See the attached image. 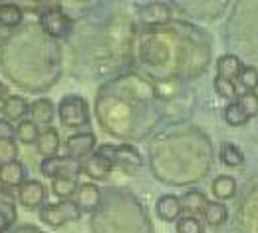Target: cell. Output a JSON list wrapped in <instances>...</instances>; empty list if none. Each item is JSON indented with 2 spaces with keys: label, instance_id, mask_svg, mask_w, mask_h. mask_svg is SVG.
Masks as SVG:
<instances>
[{
  "label": "cell",
  "instance_id": "1",
  "mask_svg": "<svg viewBox=\"0 0 258 233\" xmlns=\"http://www.w3.org/2000/svg\"><path fill=\"white\" fill-rule=\"evenodd\" d=\"M80 215H82V209L72 200L50 203V205H44L40 209V219L50 227H60L68 221H76V219H80Z\"/></svg>",
  "mask_w": 258,
  "mask_h": 233
},
{
  "label": "cell",
  "instance_id": "2",
  "mask_svg": "<svg viewBox=\"0 0 258 233\" xmlns=\"http://www.w3.org/2000/svg\"><path fill=\"white\" fill-rule=\"evenodd\" d=\"M58 116H60V122L68 128L86 126L90 122V108L86 100L80 96H66L58 106Z\"/></svg>",
  "mask_w": 258,
  "mask_h": 233
},
{
  "label": "cell",
  "instance_id": "3",
  "mask_svg": "<svg viewBox=\"0 0 258 233\" xmlns=\"http://www.w3.org/2000/svg\"><path fill=\"white\" fill-rule=\"evenodd\" d=\"M97 156L105 158L111 166H121L129 169V171H135L137 167H141V154L131 148L127 144L123 146H109V144H103L99 146L96 152Z\"/></svg>",
  "mask_w": 258,
  "mask_h": 233
},
{
  "label": "cell",
  "instance_id": "4",
  "mask_svg": "<svg viewBox=\"0 0 258 233\" xmlns=\"http://www.w3.org/2000/svg\"><path fill=\"white\" fill-rule=\"evenodd\" d=\"M40 169H42V173L46 177H52V179H56V177H74V179H78V175L82 173V162L72 160L70 156H64V158L56 156V158L44 160Z\"/></svg>",
  "mask_w": 258,
  "mask_h": 233
},
{
  "label": "cell",
  "instance_id": "5",
  "mask_svg": "<svg viewBox=\"0 0 258 233\" xmlns=\"http://www.w3.org/2000/svg\"><path fill=\"white\" fill-rule=\"evenodd\" d=\"M96 135L92 132H82V133H74L66 139V152L72 160H78V162H84L86 158H90L96 150Z\"/></svg>",
  "mask_w": 258,
  "mask_h": 233
},
{
  "label": "cell",
  "instance_id": "6",
  "mask_svg": "<svg viewBox=\"0 0 258 233\" xmlns=\"http://www.w3.org/2000/svg\"><path fill=\"white\" fill-rule=\"evenodd\" d=\"M40 26H42L44 32L48 34V36H52V38H64L66 34L70 32V28H72L68 16L60 8L44 10L42 16H40Z\"/></svg>",
  "mask_w": 258,
  "mask_h": 233
},
{
  "label": "cell",
  "instance_id": "7",
  "mask_svg": "<svg viewBox=\"0 0 258 233\" xmlns=\"http://www.w3.org/2000/svg\"><path fill=\"white\" fill-rule=\"evenodd\" d=\"M18 201L28 209L42 207L46 201V188L38 179H26L18 188Z\"/></svg>",
  "mask_w": 258,
  "mask_h": 233
},
{
  "label": "cell",
  "instance_id": "8",
  "mask_svg": "<svg viewBox=\"0 0 258 233\" xmlns=\"http://www.w3.org/2000/svg\"><path fill=\"white\" fill-rule=\"evenodd\" d=\"M139 20L147 26H163L171 22V8L163 2H151L145 4L139 10Z\"/></svg>",
  "mask_w": 258,
  "mask_h": 233
},
{
  "label": "cell",
  "instance_id": "9",
  "mask_svg": "<svg viewBox=\"0 0 258 233\" xmlns=\"http://www.w3.org/2000/svg\"><path fill=\"white\" fill-rule=\"evenodd\" d=\"M155 211H157V217L161 221L167 223H173V221H179L181 219V213H183V207H181V200L177 196H161L157 203H155Z\"/></svg>",
  "mask_w": 258,
  "mask_h": 233
},
{
  "label": "cell",
  "instance_id": "10",
  "mask_svg": "<svg viewBox=\"0 0 258 233\" xmlns=\"http://www.w3.org/2000/svg\"><path fill=\"white\" fill-rule=\"evenodd\" d=\"M0 112L4 114V120L18 122L30 112V106L22 96H6L4 100L0 102Z\"/></svg>",
  "mask_w": 258,
  "mask_h": 233
},
{
  "label": "cell",
  "instance_id": "11",
  "mask_svg": "<svg viewBox=\"0 0 258 233\" xmlns=\"http://www.w3.org/2000/svg\"><path fill=\"white\" fill-rule=\"evenodd\" d=\"M101 201V192L96 183H82L76 192V203L82 211H94Z\"/></svg>",
  "mask_w": 258,
  "mask_h": 233
},
{
  "label": "cell",
  "instance_id": "12",
  "mask_svg": "<svg viewBox=\"0 0 258 233\" xmlns=\"http://www.w3.org/2000/svg\"><path fill=\"white\" fill-rule=\"evenodd\" d=\"M36 150L40 156H44V160L48 158H56L58 150H60V135L58 130L54 128H46L44 132H40V137L36 142Z\"/></svg>",
  "mask_w": 258,
  "mask_h": 233
},
{
  "label": "cell",
  "instance_id": "13",
  "mask_svg": "<svg viewBox=\"0 0 258 233\" xmlns=\"http://www.w3.org/2000/svg\"><path fill=\"white\" fill-rule=\"evenodd\" d=\"M111 169H113V166H111L105 158H101V156H97V154H92L90 158H86V160L82 162V171H84L88 177H92L94 181L105 179Z\"/></svg>",
  "mask_w": 258,
  "mask_h": 233
},
{
  "label": "cell",
  "instance_id": "14",
  "mask_svg": "<svg viewBox=\"0 0 258 233\" xmlns=\"http://www.w3.org/2000/svg\"><path fill=\"white\" fill-rule=\"evenodd\" d=\"M24 181H26L24 179V166L18 160L0 166V185L2 188H20Z\"/></svg>",
  "mask_w": 258,
  "mask_h": 233
},
{
  "label": "cell",
  "instance_id": "15",
  "mask_svg": "<svg viewBox=\"0 0 258 233\" xmlns=\"http://www.w3.org/2000/svg\"><path fill=\"white\" fill-rule=\"evenodd\" d=\"M181 200V207H183V213L185 215H189V217H197V215H201L203 211H205V207H207V196L203 194V192H197V190H191V192H187L183 198H179Z\"/></svg>",
  "mask_w": 258,
  "mask_h": 233
},
{
  "label": "cell",
  "instance_id": "16",
  "mask_svg": "<svg viewBox=\"0 0 258 233\" xmlns=\"http://www.w3.org/2000/svg\"><path fill=\"white\" fill-rule=\"evenodd\" d=\"M242 68L244 66H242L240 58H238V56H234V54H225V56H221V58H219V62H217L219 78H225V80H230V82L238 80V76H240Z\"/></svg>",
  "mask_w": 258,
  "mask_h": 233
},
{
  "label": "cell",
  "instance_id": "17",
  "mask_svg": "<svg viewBox=\"0 0 258 233\" xmlns=\"http://www.w3.org/2000/svg\"><path fill=\"white\" fill-rule=\"evenodd\" d=\"M30 118H32V122L36 126H38V124L48 126V124L52 122V118H54V104L48 100V98L36 100L32 106H30Z\"/></svg>",
  "mask_w": 258,
  "mask_h": 233
},
{
  "label": "cell",
  "instance_id": "18",
  "mask_svg": "<svg viewBox=\"0 0 258 233\" xmlns=\"http://www.w3.org/2000/svg\"><path fill=\"white\" fill-rule=\"evenodd\" d=\"M203 217L205 221L211 225V227H219L223 225L228 217V211H226V205L223 201H209L205 211H203Z\"/></svg>",
  "mask_w": 258,
  "mask_h": 233
},
{
  "label": "cell",
  "instance_id": "19",
  "mask_svg": "<svg viewBox=\"0 0 258 233\" xmlns=\"http://www.w3.org/2000/svg\"><path fill=\"white\" fill-rule=\"evenodd\" d=\"M213 194L219 201H225L234 198L236 194V179L230 177V175H219L215 181H213Z\"/></svg>",
  "mask_w": 258,
  "mask_h": 233
},
{
  "label": "cell",
  "instance_id": "20",
  "mask_svg": "<svg viewBox=\"0 0 258 233\" xmlns=\"http://www.w3.org/2000/svg\"><path fill=\"white\" fill-rule=\"evenodd\" d=\"M14 221H16V205L10 196H4L0 192V233L8 231Z\"/></svg>",
  "mask_w": 258,
  "mask_h": 233
},
{
  "label": "cell",
  "instance_id": "21",
  "mask_svg": "<svg viewBox=\"0 0 258 233\" xmlns=\"http://www.w3.org/2000/svg\"><path fill=\"white\" fill-rule=\"evenodd\" d=\"M22 8L18 4H0V24L6 28H16L22 22Z\"/></svg>",
  "mask_w": 258,
  "mask_h": 233
},
{
  "label": "cell",
  "instance_id": "22",
  "mask_svg": "<svg viewBox=\"0 0 258 233\" xmlns=\"http://www.w3.org/2000/svg\"><path fill=\"white\" fill-rule=\"evenodd\" d=\"M250 118H248V114L244 112V108L236 102H230L228 106L225 108V122L228 126H232V128H238V126H244L246 122H248Z\"/></svg>",
  "mask_w": 258,
  "mask_h": 233
},
{
  "label": "cell",
  "instance_id": "23",
  "mask_svg": "<svg viewBox=\"0 0 258 233\" xmlns=\"http://www.w3.org/2000/svg\"><path fill=\"white\" fill-rule=\"evenodd\" d=\"M52 192L60 200H70L78 192V179H74V177H56V179H52Z\"/></svg>",
  "mask_w": 258,
  "mask_h": 233
},
{
  "label": "cell",
  "instance_id": "24",
  "mask_svg": "<svg viewBox=\"0 0 258 233\" xmlns=\"http://www.w3.org/2000/svg\"><path fill=\"white\" fill-rule=\"evenodd\" d=\"M221 162L228 167H236L244 164V154L234 144H223L221 146Z\"/></svg>",
  "mask_w": 258,
  "mask_h": 233
},
{
  "label": "cell",
  "instance_id": "25",
  "mask_svg": "<svg viewBox=\"0 0 258 233\" xmlns=\"http://www.w3.org/2000/svg\"><path fill=\"white\" fill-rule=\"evenodd\" d=\"M16 137H18L22 144L30 146V144H36V142H38L40 130H38V126L34 124L32 120H22V122L16 126Z\"/></svg>",
  "mask_w": 258,
  "mask_h": 233
},
{
  "label": "cell",
  "instance_id": "26",
  "mask_svg": "<svg viewBox=\"0 0 258 233\" xmlns=\"http://www.w3.org/2000/svg\"><path fill=\"white\" fill-rule=\"evenodd\" d=\"M238 84L246 90V92H254L258 88V70L254 66H244L240 76H238Z\"/></svg>",
  "mask_w": 258,
  "mask_h": 233
},
{
  "label": "cell",
  "instance_id": "27",
  "mask_svg": "<svg viewBox=\"0 0 258 233\" xmlns=\"http://www.w3.org/2000/svg\"><path fill=\"white\" fill-rule=\"evenodd\" d=\"M215 90H217V94L221 96V98H225V100H230L234 102L236 98V86H234V82H230V80H225V78H215Z\"/></svg>",
  "mask_w": 258,
  "mask_h": 233
},
{
  "label": "cell",
  "instance_id": "28",
  "mask_svg": "<svg viewBox=\"0 0 258 233\" xmlns=\"http://www.w3.org/2000/svg\"><path fill=\"white\" fill-rule=\"evenodd\" d=\"M16 154H18V146L14 139H0V166L14 162Z\"/></svg>",
  "mask_w": 258,
  "mask_h": 233
},
{
  "label": "cell",
  "instance_id": "29",
  "mask_svg": "<svg viewBox=\"0 0 258 233\" xmlns=\"http://www.w3.org/2000/svg\"><path fill=\"white\" fill-rule=\"evenodd\" d=\"M177 233H203V223L197 217H181L177 221Z\"/></svg>",
  "mask_w": 258,
  "mask_h": 233
},
{
  "label": "cell",
  "instance_id": "30",
  "mask_svg": "<svg viewBox=\"0 0 258 233\" xmlns=\"http://www.w3.org/2000/svg\"><path fill=\"white\" fill-rule=\"evenodd\" d=\"M238 104L244 108V112L248 114V118H252V116L258 114V96L254 92H242L240 98H238Z\"/></svg>",
  "mask_w": 258,
  "mask_h": 233
},
{
  "label": "cell",
  "instance_id": "31",
  "mask_svg": "<svg viewBox=\"0 0 258 233\" xmlns=\"http://www.w3.org/2000/svg\"><path fill=\"white\" fill-rule=\"evenodd\" d=\"M14 126L8 120H0V139H14Z\"/></svg>",
  "mask_w": 258,
  "mask_h": 233
},
{
  "label": "cell",
  "instance_id": "32",
  "mask_svg": "<svg viewBox=\"0 0 258 233\" xmlns=\"http://www.w3.org/2000/svg\"><path fill=\"white\" fill-rule=\"evenodd\" d=\"M6 98V86L4 84H0V102Z\"/></svg>",
  "mask_w": 258,
  "mask_h": 233
}]
</instances>
